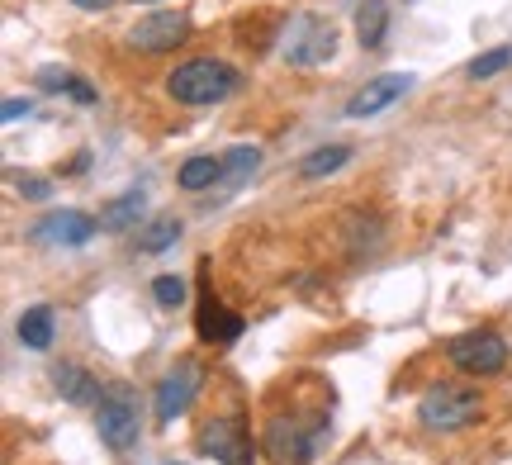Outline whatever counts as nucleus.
<instances>
[{
	"instance_id": "nucleus-13",
	"label": "nucleus",
	"mask_w": 512,
	"mask_h": 465,
	"mask_svg": "<svg viewBox=\"0 0 512 465\" xmlns=\"http://www.w3.org/2000/svg\"><path fill=\"white\" fill-rule=\"evenodd\" d=\"M53 390L67 399V404H81V409H95L100 404V380L95 375H86L81 366H72V361H62V366H53Z\"/></svg>"
},
{
	"instance_id": "nucleus-24",
	"label": "nucleus",
	"mask_w": 512,
	"mask_h": 465,
	"mask_svg": "<svg viewBox=\"0 0 512 465\" xmlns=\"http://www.w3.org/2000/svg\"><path fill=\"white\" fill-rule=\"evenodd\" d=\"M10 186H15V195H24V200H48V195H53V186H48L43 176H19V171H10Z\"/></svg>"
},
{
	"instance_id": "nucleus-25",
	"label": "nucleus",
	"mask_w": 512,
	"mask_h": 465,
	"mask_svg": "<svg viewBox=\"0 0 512 465\" xmlns=\"http://www.w3.org/2000/svg\"><path fill=\"white\" fill-rule=\"evenodd\" d=\"M19 114H29V100H19V95H10V100H5V110H0V119H5V124H15Z\"/></svg>"
},
{
	"instance_id": "nucleus-11",
	"label": "nucleus",
	"mask_w": 512,
	"mask_h": 465,
	"mask_svg": "<svg viewBox=\"0 0 512 465\" xmlns=\"http://www.w3.org/2000/svg\"><path fill=\"white\" fill-rule=\"evenodd\" d=\"M195 328H200V342H219V347H228V342H238L242 337V318L238 314H228L219 299L204 290L200 295V309H195Z\"/></svg>"
},
{
	"instance_id": "nucleus-16",
	"label": "nucleus",
	"mask_w": 512,
	"mask_h": 465,
	"mask_svg": "<svg viewBox=\"0 0 512 465\" xmlns=\"http://www.w3.org/2000/svg\"><path fill=\"white\" fill-rule=\"evenodd\" d=\"M19 342L29 347V352H43L48 342H53V309H24L19 314Z\"/></svg>"
},
{
	"instance_id": "nucleus-22",
	"label": "nucleus",
	"mask_w": 512,
	"mask_h": 465,
	"mask_svg": "<svg viewBox=\"0 0 512 465\" xmlns=\"http://www.w3.org/2000/svg\"><path fill=\"white\" fill-rule=\"evenodd\" d=\"M176 238H181V224H176V219H162V224H152L143 238H138V247H143V252H162V247H171Z\"/></svg>"
},
{
	"instance_id": "nucleus-21",
	"label": "nucleus",
	"mask_w": 512,
	"mask_h": 465,
	"mask_svg": "<svg viewBox=\"0 0 512 465\" xmlns=\"http://www.w3.org/2000/svg\"><path fill=\"white\" fill-rule=\"evenodd\" d=\"M503 67H512V48H489V53H479L470 67H465V76L470 81H489V76H498Z\"/></svg>"
},
{
	"instance_id": "nucleus-23",
	"label": "nucleus",
	"mask_w": 512,
	"mask_h": 465,
	"mask_svg": "<svg viewBox=\"0 0 512 465\" xmlns=\"http://www.w3.org/2000/svg\"><path fill=\"white\" fill-rule=\"evenodd\" d=\"M152 295H157V304H162V309H176V304H185V280L157 276V280H152Z\"/></svg>"
},
{
	"instance_id": "nucleus-27",
	"label": "nucleus",
	"mask_w": 512,
	"mask_h": 465,
	"mask_svg": "<svg viewBox=\"0 0 512 465\" xmlns=\"http://www.w3.org/2000/svg\"><path fill=\"white\" fill-rule=\"evenodd\" d=\"M143 5H157V0H143Z\"/></svg>"
},
{
	"instance_id": "nucleus-8",
	"label": "nucleus",
	"mask_w": 512,
	"mask_h": 465,
	"mask_svg": "<svg viewBox=\"0 0 512 465\" xmlns=\"http://www.w3.org/2000/svg\"><path fill=\"white\" fill-rule=\"evenodd\" d=\"M204 385V366L200 361H176L171 371L157 380V394H152V413L162 418V423H171V418H181L190 404H195V394H200Z\"/></svg>"
},
{
	"instance_id": "nucleus-18",
	"label": "nucleus",
	"mask_w": 512,
	"mask_h": 465,
	"mask_svg": "<svg viewBox=\"0 0 512 465\" xmlns=\"http://www.w3.org/2000/svg\"><path fill=\"white\" fill-rule=\"evenodd\" d=\"M384 29H389V10H384V0H366V5L356 10V38H361L366 48H380Z\"/></svg>"
},
{
	"instance_id": "nucleus-12",
	"label": "nucleus",
	"mask_w": 512,
	"mask_h": 465,
	"mask_svg": "<svg viewBox=\"0 0 512 465\" xmlns=\"http://www.w3.org/2000/svg\"><path fill=\"white\" fill-rule=\"evenodd\" d=\"M95 219H86L81 209H62V214H48L43 224H38V238L43 242H57V247H81V242L95 238Z\"/></svg>"
},
{
	"instance_id": "nucleus-14",
	"label": "nucleus",
	"mask_w": 512,
	"mask_h": 465,
	"mask_svg": "<svg viewBox=\"0 0 512 465\" xmlns=\"http://www.w3.org/2000/svg\"><path fill=\"white\" fill-rule=\"evenodd\" d=\"M176 186L190 190V195H200V190H209V186H223V162L219 157H190V162H181Z\"/></svg>"
},
{
	"instance_id": "nucleus-5",
	"label": "nucleus",
	"mask_w": 512,
	"mask_h": 465,
	"mask_svg": "<svg viewBox=\"0 0 512 465\" xmlns=\"http://www.w3.org/2000/svg\"><path fill=\"white\" fill-rule=\"evenodd\" d=\"M200 451L219 465H256L252 451V432H247V418L242 413H219L200 428Z\"/></svg>"
},
{
	"instance_id": "nucleus-7",
	"label": "nucleus",
	"mask_w": 512,
	"mask_h": 465,
	"mask_svg": "<svg viewBox=\"0 0 512 465\" xmlns=\"http://www.w3.org/2000/svg\"><path fill=\"white\" fill-rule=\"evenodd\" d=\"M446 356H451V366L465 375H498L508 366V342L498 333H489V328H479V333L451 337Z\"/></svg>"
},
{
	"instance_id": "nucleus-2",
	"label": "nucleus",
	"mask_w": 512,
	"mask_h": 465,
	"mask_svg": "<svg viewBox=\"0 0 512 465\" xmlns=\"http://www.w3.org/2000/svg\"><path fill=\"white\" fill-rule=\"evenodd\" d=\"M233 91H238V72L228 62H214V57H190L166 76V95L176 105H219Z\"/></svg>"
},
{
	"instance_id": "nucleus-3",
	"label": "nucleus",
	"mask_w": 512,
	"mask_h": 465,
	"mask_svg": "<svg viewBox=\"0 0 512 465\" xmlns=\"http://www.w3.org/2000/svg\"><path fill=\"white\" fill-rule=\"evenodd\" d=\"M479 413H484V394L475 385H456V380H441L418 399V418L422 428L432 432H460L470 428Z\"/></svg>"
},
{
	"instance_id": "nucleus-19",
	"label": "nucleus",
	"mask_w": 512,
	"mask_h": 465,
	"mask_svg": "<svg viewBox=\"0 0 512 465\" xmlns=\"http://www.w3.org/2000/svg\"><path fill=\"white\" fill-rule=\"evenodd\" d=\"M138 214H143V190H128L124 200H114V205L100 209V224L110 228V233H119V228L138 224Z\"/></svg>"
},
{
	"instance_id": "nucleus-10",
	"label": "nucleus",
	"mask_w": 512,
	"mask_h": 465,
	"mask_svg": "<svg viewBox=\"0 0 512 465\" xmlns=\"http://www.w3.org/2000/svg\"><path fill=\"white\" fill-rule=\"evenodd\" d=\"M413 81L408 76H399V72H389V76H375V81H366L361 91L351 95V105H347V114L351 119H370V114H380V110H389L394 100H399L403 91H408Z\"/></svg>"
},
{
	"instance_id": "nucleus-26",
	"label": "nucleus",
	"mask_w": 512,
	"mask_h": 465,
	"mask_svg": "<svg viewBox=\"0 0 512 465\" xmlns=\"http://www.w3.org/2000/svg\"><path fill=\"white\" fill-rule=\"evenodd\" d=\"M72 5H76V10H110L114 0H72Z\"/></svg>"
},
{
	"instance_id": "nucleus-1",
	"label": "nucleus",
	"mask_w": 512,
	"mask_h": 465,
	"mask_svg": "<svg viewBox=\"0 0 512 465\" xmlns=\"http://www.w3.org/2000/svg\"><path fill=\"white\" fill-rule=\"evenodd\" d=\"M95 428H100V442L110 451H133L138 447V437H143V399L133 385L124 380H114L100 390V404H95Z\"/></svg>"
},
{
	"instance_id": "nucleus-4",
	"label": "nucleus",
	"mask_w": 512,
	"mask_h": 465,
	"mask_svg": "<svg viewBox=\"0 0 512 465\" xmlns=\"http://www.w3.org/2000/svg\"><path fill=\"white\" fill-rule=\"evenodd\" d=\"M323 437H328V413L304 428L294 413H275L271 423H266V437H261V451L271 456L275 465H309L323 447Z\"/></svg>"
},
{
	"instance_id": "nucleus-17",
	"label": "nucleus",
	"mask_w": 512,
	"mask_h": 465,
	"mask_svg": "<svg viewBox=\"0 0 512 465\" xmlns=\"http://www.w3.org/2000/svg\"><path fill=\"white\" fill-rule=\"evenodd\" d=\"M347 162H351V148H342V143H332V148L309 152V157L299 162V176H304V181H318V176H332V171H342Z\"/></svg>"
},
{
	"instance_id": "nucleus-9",
	"label": "nucleus",
	"mask_w": 512,
	"mask_h": 465,
	"mask_svg": "<svg viewBox=\"0 0 512 465\" xmlns=\"http://www.w3.org/2000/svg\"><path fill=\"white\" fill-rule=\"evenodd\" d=\"M185 38H190V19L176 15V10H157V15L138 19L128 29V43L138 53H171V48H181Z\"/></svg>"
},
{
	"instance_id": "nucleus-15",
	"label": "nucleus",
	"mask_w": 512,
	"mask_h": 465,
	"mask_svg": "<svg viewBox=\"0 0 512 465\" xmlns=\"http://www.w3.org/2000/svg\"><path fill=\"white\" fill-rule=\"evenodd\" d=\"M38 86H43V91H53V95H72L76 105H91L95 100L91 86H86L76 72H67V67H43V72H38Z\"/></svg>"
},
{
	"instance_id": "nucleus-20",
	"label": "nucleus",
	"mask_w": 512,
	"mask_h": 465,
	"mask_svg": "<svg viewBox=\"0 0 512 465\" xmlns=\"http://www.w3.org/2000/svg\"><path fill=\"white\" fill-rule=\"evenodd\" d=\"M256 162H261V152L247 148V143H238V148L223 157V186H228V190L242 186V181H247V176L256 171Z\"/></svg>"
},
{
	"instance_id": "nucleus-6",
	"label": "nucleus",
	"mask_w": 512,
	"mask_h": 465,
	"mask_svg": "<svg viewBox=\"0 0 512 465\" xmlns=\"http://www.w3.org/2000/svg\"><path fill=\"white\" fill-rule=\"evenodd\" d=\"M280 53H285L290 67H318V62H328L337 53V34H332V24L323 15H294Z\"/></svg>"
}]
</instances>
